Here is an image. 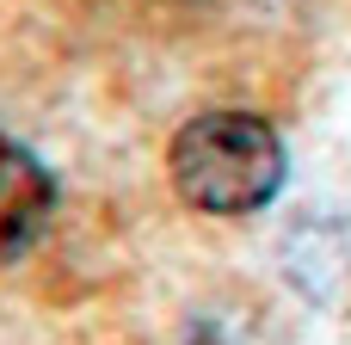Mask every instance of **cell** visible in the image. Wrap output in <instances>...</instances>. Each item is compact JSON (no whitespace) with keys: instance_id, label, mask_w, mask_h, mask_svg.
Returning <instances> with one entry per match:
<instances>
[{"instance_id":"1","label":"cell","mask_w":351,"mask_h":345,"mask_svg":"<svg viewBox=\"0 0 351 345\" xmlns=\"http://www.w3.org/2000/svg\"><path fill=\"white\" fill-rule=\"evenodd\" d=\"M173 185L191 210L247 216L265 210L284 185V142L253 111H204L173 136Z\"/></svg>"},{"instance_id":"2","label":"cell","mask_w":351,"mask_h":345,"mask_svg":"<svg viewBox=\"0 0 351 345\" xmlns=\"http://www.w3.org/2000/svg\"><path fill=\"white\" fill-rule=\"evenodd\" d=\"M49 210H56V179L31 148L0 136V259H19L49 228Z\"/></svg>"},{"instance_id":"3","label":"cell","mask_w":351,"mask_h":345,"mask_svg":"<svg viewBox=\"0 0 351 345\" xmlns=\"http://www.w3.org/2000/svg\"><path fill=\"white\" fill-rule=\"evenodd\" d=\"M290 278L315 302L351 309V222H302L290 241Z\"/></svg>"}]
</instances>
